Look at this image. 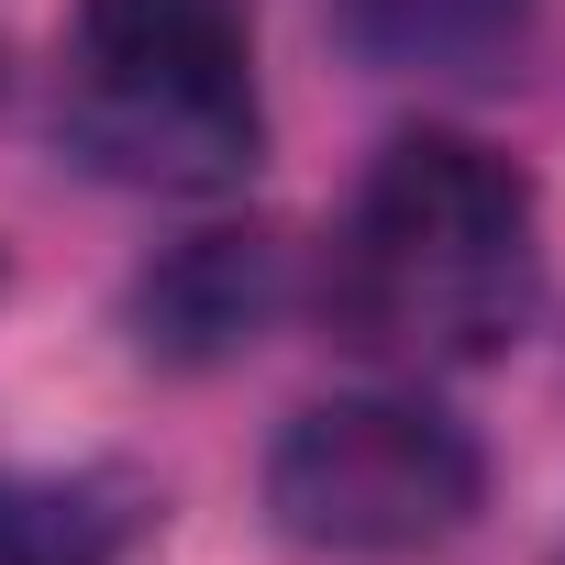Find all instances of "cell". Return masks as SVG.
I'll return each mask as SVG.
<instances>
[{"instance_id": "3957f363", "label": "cell", "mask_w": 565, "mask_h": 565, "mask_svg": "<svg viewBox=\"0 0 565 565\" xmlns=\"http://www.w3.org/2000/svg\"><path fill=\"white\" fill-rule=\"evenodd\" d=\"M477 444L422 399H311L266 455V510L311 554H433L477 521Z\"/></svg>"}, {"instance_id": "7a4b0ae2", "label": "cell", "mask_w": 565, "mask_h": 565, "mask_svg": "<svg viewBox=\"0 0 565 565\" xmlns=\"http://www.w3.org/2000/svg\"><path fill=\"white\" fill-rule=\"evenodd\" d=\"M67 134L134 189H233L266 156L244 0H78Z\"/></svg>"}, {"instance_id": "277c9868", "label": "cell", "mask_w": 565, "mask_h": 565, "mask_svg": "<svg viewBox=\"0 0 565 565\" xmlns=\"http://www.w3.org/2000/svg\"><path fill=\"white\" fill-rule=\"evenodd\" d=\"M333 34L388 78H510L532 0H333Z\"/></svg>"}, {"instance_id": "6da1fadb", "label": "cell", "mask_w": 565, "mask_h": 565, "mask_svg": "<svg viewBox=\"0 0 565 565\" xmlns=\"http://www.w3.org/2000/svg\"><path fill=\"white\" fill-rule=\"evenodd\" d=\"M543 289L532 178L477 134H399L333 222L322 311L377 366H488Z\"/></svg>"}, {"instance_id": "5b68a950", "label": "cell", "mask_w": 565, "mask_h": 565, "mask_svg": "<svg viewBox=\"0 0 565 565\" xmlns=\"http://www.w3.org/2000/svg\"><path fill=\"white\" fill-rule=\"evenodd\" d=\"M111 554H122V521L89 488L0 477V565H111Z\"/></svg>"}]
</instances>
